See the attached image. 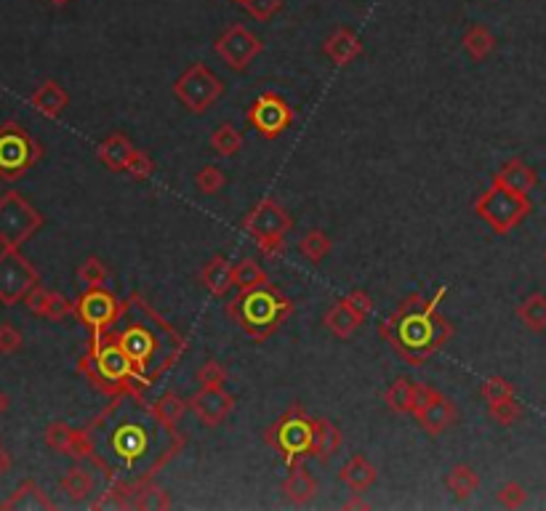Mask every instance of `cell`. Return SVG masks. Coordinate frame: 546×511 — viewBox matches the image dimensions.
<instances>
[{"instance_id": "obj_22", "label": "cell", "mask_w": 546, "mask_h": 511, "mask_svg": "<svg viewBox=\"0 0 546 511\" xmlns=\"http://www.w3.org/2000/svg\"><path fill=\"white\" fill-rule=\"evenodd\" d=\"M96 152H99V160H102L110 171L126 174V168H128V163H131L136 147H134L123 134H112V136H107V139L99 144Z\"/></svg>"}, {"instance_id": "obj_24", "label": "cell", "mask_w": 546, "mask_h": 511, "mask_svg": "<svg viewBox=\"0 0 546 511\" xmlns=\"http://www.w3.org/2000/svg\"><path fill=\"white\" fill-rule=\"evenodd\" d=\"M341 448V432L330 418H317L314 421V440H312V458L320 464H328Z\"/></svg>"}, {"instance_id": "obj_17", "label": "cell", "mask_w": 546, "mask_h": 511, "mask_svg": "<svg viewBox=\"0 0 546 511\" xmlns=\"http://www.w3.org/2000/svg\"><path fill=\"white\" fill-rule=\"evenodd\" d=\"M416 421H419V426H421L429 437H437V434L448 432V429L459 421V408H456L453 400H448L445 394L437 392V394L429 400V405L416 413Z\"/></svg>"}, {"instance_id": "obj_20", "label": "cell", "mask_w": 546, "mask_h": 511, "mask_svg": "<svg viewBox=\"0 0 546 511\" xmlns=\"http://www.w3.org/2000/svg\"><path fill=\"white\" fill-rule=\"evenodd\" d=\"M493 182L501 184V187H509V190H515L520 195H531V190H536V184H539V174L526 160L515 158V160H509V163H504L499 168Z\"/></svg>"}, {"instance_id": "obj_50", "label": "cell", "mask_w": 546, "mask_h": 511, "mask_svg": "<svg viewBox=\"0 0 546 511\" xmlns=\"http://www.w3.org/2000/svg\"><path fill=\"white\" fill-rule=\"evenodd\" d=\"M19 344H21V336L13 328L3 325L0 328V352H13V349H19Z\"/></svg>"}, {"instance_id": "obj_7", "label": "cell", "mask_w": 546, "mask_h": 511, "mask_svg": "<svg viewBox=\"0 0 546 511\" xmlns=\"http://www.w3.org/2000/svg\"><path fill=\"white\" fill-rule=\"evenodd\" d=\"M475 211L477 216L496 232V235H509L515 227H520L531 211H534V203L528 195H520L509 187H501V184H491L477 200H475Z\"/></svg>"}, {"instance_id": "obj_32", "label": "cell", "mask_w": 546, "mask_h": 511, "mask_svg": "<svg viewBox=\"0 0 546 511\" xmlns=\"http://www.w3.org/2000/svg\"><path fill=\"white\" fill-rule=\"evenodd\" d=\"M61 491L72 499V501H88L96 493V477L91 472H86L83 466H75L67 472V477L61 480Z\"/></svg>"}, {"instance_id": "obj_21", "label": "cell", "mask_w": 546, "mask_h": 511, "mask_svg": "<svg viewBox=\"0 0 546 511\" xmlns=\"http://www.w3.org/2000/svg\"><path fill=\"white\" fill-rule=\"evenodd\" d=\"M338 480L352 491V493H365L368 488H373L376 485V480H379V472H376V466L365 458V456H360V453H354L344 466H341V472H338Z\"/></svg>"}, {"instance_id": "obj_6", "label": "cell", "mask_w": 546, "mask_h": 511, "mask_svg": "<svg viewBox=\"0 0 546 511\" xmlns=\"http://www.w3.org/2000/svg\"><path fill=\"white\" fill-rule=\"evenodd\" d=\"M312 440H314V418H309L306 408L298 402L290 405L265 432V442L282 458L288 469L312 456Z\"/></svg>"}, {"instance_id": "obj_42", "label": "cell", "mask_w": 546, "mask_h": 511, "mask_svg": "<svg viewBox=\"0 0 546 511\" xmlns=\"http://www.w3.org/2000/svg\"><path fill=\"white\" fill-rule=\"evenodd\" d=\"M195 381L200 386H224L227 384V370H224V365L219 360H208V362H203L198 368Z\"/></svg>"}, {"instance_id": "obj_37", "label": "cell", "mask_w": 546, "mask_h": 511, "mask_svg": "<svg viewBox=\"0 0 546 511\" xmlns=\"http://www.w3.org/2000/svg\"><path fill=\"white\" fill-rule=\"evenodd\" d=\"M155 405V410L166 418V421H171V424H176L179 426V421L187 416V410H190V402L187 400H182L176 392H166L158 402H152Z\"/></svg>"}, {"instance_id": "obj_30", "label": "cell", "mask_w": 546, "mask_h": 511, "mask_svg": "<svg viewBox=\"0 0 546 511\" xmlns=\"http://www.w3.org/2000/svg\"><path fill=\"white\" fill-rule=\"evenodd\" d=\"M445 485H448V491H451L459 501H464V499H469V496L477 493L480 477H477V472H475L472 466L456 464V466L445 474Z\"/></svg>"}, {"instance_id": "obj_1", "label": "cell", "mask_w": 546, "mask_h": 511, "mask_svg": "<svg viewBox=\"0 0 546 511\" xmlns=\"http://www.w3.org/2000/svg\"><path fill=\"white\" fill-rule=\"evenodd\" d=\"M86 437L91 461L104 477L134 488L155 480L184 448L179 426L147 405L142 392L110 397V405L86 426Z\"/></svg>"}, {"instance_id": "obj_2", "label": "cell", "mask_w": 546, "mask_h": 511, "mask_svg": "<svg viewBox=\"0 0 546 511\" xmlns=\"http://www.w3.org/2000/svg\"><path fill=\"white\" fill-rule=\"evenodd\" d=\"M112 333L128 354L136 381L144 392L163 373H168L184 352V338L139 293L126 298L123 314Z\"/></svg>"}, {"instance_id": "obj_26", "label": "cell", "mask_w": 546, "mask_h": 511, "mask_svg": "<svg viewBox=\"0 0 546 511\" xmlns=\"http://www.w3.org/2000/svg\"><path fill=\"white\" fill-rule=\"evenodd\" d=\"M67 91L59 85V83H53V80H45L37 91H35V96H32V107L37 110V112H43L45 118H56V115H61L64 112V107H67Z\"/></svg>"}, {"instance_id": "obj_39", "label": "cell", "mask_w": 546, "mask_h": 511, "mask_svg": "<svg viewBox=\"0 0 546 511\" xmlns=\"http://www.w3.org/2000/svg\"><path fill=\"white\" fill-rule=\"evenodd\" d=\"M227 184V176L219 166H203L200 174L195 176V187L203 192V195H219Z\"/></svg>"}, {"instance_id": "obj_12", "label": "cell", "mask_w": 546, "mask_h": 511, "mask_svg": "<svg viewBox=\"0 0 546 511\" xmlns=\"http://www.w3.org/2000/svg\"><path fill=\"white\" fill-rule=\"evenodd\" d=\"M40 224L43 219L37 216V211H32L19 195H8L0 203V240L8 248H16L19 243H24Z\"/></svg>"}, {"instance_id": "obj_5", "label": "cell", "mask_w": 546, "mask_h": 511, "mask_svg": "<svg viewBox=\"0 0 546 511\" xmlns=\"http://www.w3.org/2000/svg\"><path fill=\"white\" fill-rule=\"evenodd\" d=\"M290 312H293L290 298L280 288H274L273 282L240 290L227 304V314L232 317V322H238L240 330H246L257 341H267L288 320Z\"/></svg>"}, {"instance_id": "obj_54", "label": "cell", "mask_w": 546, "mask_h": 511, "mask_svg": "<svg viewBox=\"0 0 546 511\" xmlns=\"http://www.w3.org/2000/svg\"><path fill=\"white\" fill-rule=\"evenodd\" d=\"M544 258H546V254H544Z\"/></svg>"}, {"instance_id": "obj_36", "label": "cell", "mask_w": 546, "mask_h": 511, "mask_svg": "<svg viewBox=\"0 0 546 511\" xmlns=\"http://www.w3.org/2000/svg\"><path fill=\"white\" fill-rule=\"evenodd\" d=\"M330 248H333V243H330V238H328L322 230H312V232H306V235L298 240V254L304 256L309 264L325 261L328 254H330Z\"/></svg>"}, {"instance_id": "obj_40", "label": "cell", "mask_w": 546, "mask_h": 511, "mask_svg": "<svg viewBox=\"0 0 546 511\" xmlns=\"http://www.w3.org/2000/svg\"><path fill=\"white\" fill-rule=\"evenodd\" d=\"M488 410H491V418L496 421V424H501V426H512V424H517L520 418H523V405L515 400V397H507V400H501V402H493V405H488Z\"/></svg>"}, {"instance_id": "obj_14", "label": "cell", "mask_w": 546, "mask_h": 511, "mask_svg": "<svg viewBox=\"0 0 546 511\" xmlns=\"http://www.w3.org/2000/svg\"><path fill=\"white\" fill-rule=\"evenodd\" d=\"M35 282H37V274L21 256L13 254V251L0 256V298L5 304L27 298V293L35 288Z\"/></svg>"}, {"instance_id": "obj_13", "label": "cell", "mask_w": 546, "mask_h": 511, "mask_svg": "<svg viewBox=\"0 0 546 511\" xmlns=\"http://www.w3.org/2000/svg\"><path fill=\"white\" fill-rule=\"evenodd\" d=\"M249 123L265 136V139H277L290 123H293V110L290 104L274 93V91H265L251 107H249Z\"/></svg>"}, {"instance_id": "obj_28", "label": "cell", "mask_w": 546, "mask_h": 511, "mask_svg": "<svg viewBox=\"0 0 546 511\" xmlns=\"http://www.w3.org/2000/svg\"><path fill=\"white\" fill-rule=\"evenodd\" d=\"M464 51L475 59V61H485L493 51H496V37L485 24H472L464 37H461Z\"/></svg>"}, {"instance_id": "obj_35", "label": "cell", "mask_w": 546, "mask_h": 511, "mask_svg": "<svg viewBox=\"0 0 546 511\" xmlns=\"http://www.w3.org/2000/svg\"><path fill=\"white\" fill-rule=\"evenodd\" d=\"M232 280H235V285H238L240 290L259 288V285H267V282H270L267 272H265L262 264L254 261V258H240V261L232 266Z\"/></svg>"}, {"instance_id": "obj_11", "label": "cell", "mask_w": 546, "mask_h": 511, "mask_svg": "<svg viewBox=\"0 0 546 511\" xmlns=\"http://www.w3.org/2000/svg\"><path fill=\"white\" fill-rule=\"evenodd\" d=\"M37 158H40V147L19 126H5L0 131V171H3V176H8V179L21 176Z\"/></svg>"}, {"instance_id": "obj_8", "label": "cell", "mask_w": 546, "mask_h": 511, "mask_svg": "<svg viewBox=\"0 0 546 511\" xmlns=\"http://www.w3.org/2000/svg\"><path fill=\"white\" fill-rule=\"evenodd\" d=\"M224 93V83L216 72H211L203 61L190 64L174 83V96L195 115H203L211 110Z\"/></svg>"}, {"instance_id": "obj_45", "label": "cell", "mask_w": 546, "mask_h": 511, "mask_svg": "<svg viewBox=\"0 0 546 511\" xmlns=\"http://www.w3.org/2000/svg\"><path fill=\"white\" fill-rule=\"evenodd\" d=\"M126 174H128L131 179L144 182V179H150V176L155 174V160H152L147 152L136 150V152H134V158H131V163H128V168H126Z\"/></svg>"}, {"instance_id": "obj_51", "label": "cell", "mask_w": 546, "mask_h": 511, "mask_svg": "<svg viewBox=\"0 0 546 511\" xmlns=\"http://www.w3.org/2000/svg\"><path fill=\"white\" fill-rule=\"evenodd\" d=\"M344 509H368V504L363 499H352V501L344 504Z\"/></svg>"}, {"instance_id": "obj_38", "label": "cell", "mask_w": 546, "mask_h": 511, "mask_svg": "<svg viewBox=\"0 0 546 511\" xmlns=\"http://www.w3.org/2000/svg\"><path fill=\"white\" fill-rule=\"evenodd\" d=\"M480 397L493 405V402H501L507 397H515V386L504 378V376H488L483 384H480Z\"/></svg>"}, {"instance_id": "obj_9", "label": "cell", "mask_w": 546, "mask_h": 511, "mask_svg": "<svg viewBox=\"0 0 546 511\" xmlns=\"http://www.w3.org/2000/svg\"><path fill=\"white\" fill-rule=\"evenodd\" d=\"M126 301H120L118 296H112L104 288H88L77 304H75V314L77 320L91 330V333H107L118 325L120 314H123Z\"/></svg>"}, {"instance_id": "obj_3", "label": "cell", "mask_w": 546, "mask_h": 511, "mask_svg": "<svg viewBox=\"0 0 546 511\" xmlns=\"http://www.w3.org/2000/svg\"><path fill=\"white\" fill-rule=\"evenodd\" d=\"M379 336L387 338L405 362L421 365L451 341L453 325L443 314H437V309L395 312L384 322H379Z\"/></svg>"}, {"instance_id": "obj_49", "label": "cell", "mask_w": 546, "mask_h": 511, "mask_svg": "<svg viewBox=\"0 0 546 511\" xmlns=\"http://www.w3.org/2000/svg\"><path fill=\"white\" fill-rule=\"evenodd\" d=\"M437 394V389L435 386H427V384H416V397H413V413L411 416H416L421 408H427L429 405V400Z\"/></svg>"}, {"instance_id": "obj_33", "label": "cell", "mask_w": 546, "mask_h": 511, "mask_svg": "<svg viewBox=\"0 0 546 511\" xmlns=\"http://www.w3.org/2000/svg\"><path fill=\"white\" fill-rule=\"evenodd\" d=\"M211 150L219 158H235L243 150V134L232 126V123H222L214 134H211Z\"/></svg>"}, {"instance_id": "obj_44", "label": "cell", "mask_w": 546, "mask_h": 511, "mask_svg": "<svg viewBox=\"0 0 546 511\" xmlns=\"http://www.w3.org/2000/svg\"><path fill=\"white\" fill-rule=\"evenodd\" d=\"M526 501H528L526 485H520V483H507V485H501V491H499V504H501L504 509H523Z\"/></svg>"}, {"instance_id": "obj_18", "label": "cell", "mask_w": 546, "mask_h": 511, "mask_svg": "<svg viewBox=\"0 0 546 511\" xmlns=\"http://www.w3.org/2000/svg\"><path fill=\"white\" fill-rule=\"evenodd\" d=\"M322 53L336 67H344V64H352L363 53V40L349 27H338L322 40Z\"/></svg>"}, {"instance_id": "obj_10", "label": "cell", "mask_w": 546, "mask_h": 511, "mask_svg": "<svg viewBox=\"0 0 546 511\" xmlns=\"http://www.w3.org/2000/svg\"><path fill=\"white\" fill-rule=\"evenodd\" d=\"M214 48H216V53H219L232 69H238V72L249 69V64H251L257 56L265 53L262 37H257L249 27H243V24H238V21L230 24V27L216 37Z\"/></svg>"}, {"instance_id": "obj_19", "label": "cell", "mask_w": 546, "mask_h": 511, "mask_svg": "<svg viewBox=\"0 0 546 511\" xmlns=\"http://www.w3.org/2000/svg\"><path fill=\"white\" fill-rule=\"evenodd\" d=\"M280 491H282V499L290 507H306L317 496V480L301 464H296V466H290V472L282 480Z\"/></svg>"}, {"instance_id": "obj_25", "label": "cell", "mask_w": 546, "mask_h": 511, "mask_svg": "<svg viewBox=\"0 0 546 511\" xmlns=\"http://www.w3.org/2000/svg\"><path fill=\"white\" fill-rule=\"evenodd\" d=\"M27 304H29V309H32L35 314H43V317H48V320H61V317H67V314L75 312L72 301H67V298L59 296V293L40 290V288H32V290L27 293Z\"/></svg>"}, {"instance_id": "obj_53", "label": "cell", "mask_w": 546, "mask_h": 511, "mask_svg": "<svg viewBox=\"0 0 546 511\" xmlns=\"http://www.w3.org/2000/svg\"><path fill=\"white\" fill-rule=\"evenodd\" d=\"M235 3H240V5H246V0H235Z\"/></svg>"}, {"instance_id": "obj_41", "label": "cell", "mask_w": 546, "mask_h": 511, "mask_svg": "<svg viewBox=\"0 0 546 511\" xmlns=\"http://www.w3.org/2000/svg\"><path fill=\"white\" fill-rule=\"evenodd\" d=\"M107 266L96 258V256H91L80 269H77V277H80V282H86V288H104V282H107Z\"/></svg>"}, {"instance_id": "obj_43", "label": "cell", "mask_w": 546, "mask_h": 511, "mask_svg": "<svg viewBox=\"0 0 546 511\" xmlns=\"http://www.w3.org/2000/svg\"><path fill=\"white\" fill-rule=\"evenodd\" d=\"M344 304L357 314L360 322H365V320L373 314V298H371V293H365V290H360V288L349 290V293L344 296Z\"/></svg>"}, {"instance_id": "obj_27", "label": "cell", "mask_w": 546, "mask_h": 511, "mask_svg": "<svg viewBox=\"0 0 546 511\" xmlns=\"http://www.w3.org/2000/svg\"><path fill=\"white\" fill-rule=\"evenodd\" d=\"M322 325L336 336V338H349L363 322L357 320V314L344 304V298L341 301H336L325 314H322Z\"/></svg>"}, {"instance_id": "obj_16", "label": "cell", "mask_w": 546, "mask_h": 511, "mask_svg": "<svg viewBox=\"0 0 546 511\" xmlns=\"http://www.w3.org/2000/svg\"><path fill=\"white\" fill-rule=\"evenodd\" d=\"M235 408V397L224 386H200L190 397V410L206 424V426H222L227 416Z\"/></svg>"}, {"instance_id": "obj_46", "label": "cell", "mask_w": 546, "mask_h": 511, "mask_svg": "<svg viewBox=\"0 0 546 511\" xmlns=\"http://www.w3.org/2000/svg\"><path fill=\"white\" fill-rule=\"evenodd\" d=\"M21 496H16V501H11V507H29V509H51V501L43 496V491H37L32 483H27L21 491Z\"/></svg>"}, {"instance_id": "obj_4", "label": "cell", "mask_w": 546, "mask_h": 511, "mask_svg": "<svg viewBox=\"0 0 546 511\" xmlns=\"http://www.w3.org/2000/svg\"><path fill=\"white\" fill-rule=\"evenodd\" d=\"M80 370L91 378V384L99 392H104L110 397H118L126 392H142L144 394V389L136 381L134 365H131L128 354L123 352V346L118 344L112 330L91 333V344L80 360Z\"/></svg>"}, {"instance_id": "obj_31", "label": "cell", "mask_w": 546, "mask_h": 511, "mask_svg": "<svg viewBox=\"0 0 546 511\" xmlns=\"http://www.w3.org/2000/svg\"><path fill=\"white\" fill-rule=\"evenodd\" d=\"M171 507H174L171 496H168L155 480L142 483V485L134 488L131 509H171Z\"/></svg>"}, {"instance_id": "obj_23", "label": "cell", "mask_w": 546, "mask_h": 511, "mask_svg": "<svg viewBox=\"0 0 546 511\" xmlns=\"http://www.w3.org/2000/svg\"><path fill=\"white\" fill-rule=\"evenodd\" d=\"M200 282H203V288H206L211 296H227L230 288L235 285V280H232V264L222 254L211 256L208 264H206L203 272H200Z\"/></svg>"}, {"instance_id": "obj_48", "label": "cell", "mask_w": 546, "mask_h": 511, "mask_svg": "<svg viewBox=\"0 0 546 511\" xmlns=\"http://www.w3.org/2000/svg\"><path fill=\"white\" fill-rule=\"evenodd\" d=\"M259 251L265 256H280L285 251V235H267V238H259L257 240Z\"/></svg>"}, {"instance_id": "obj_52", "label": "cell", "mask_w": 546, "mask_h": 511, "mask_svg": "<svg viewBox=\"0 0 546 511\" xmlns=\"http://www.w3.org/2000/svg\"><path fill=\"white\" fill-rule=\"evenodd\" d=\"M51 3H56V5H64L67 0H51Z\"/></svg>"}, {"instance_id": "obj_15", "label": "cell", "mask_w": 546, "mask_h": 511, "mask_svg": "<svg viewBox=\"0 0 546 511\" xmlns=\"http://www.w3.org/2000/svg\"><path fill=\"white\" fill-rule=\"evenodd\" d=\"M290 227H293L290 214H288L280 203L270 200V198L262 200V203H257V208L249 211V216L243 219V230H246L254 240L267 238V235H288Z\"/></svg>"}, {"instance_id": "obj_47", "label": "cell", "mask_w": 546, "mask_h": 511, "mask_svg": "<svg viewBox=\"0 0 546 511\" xmlns=\"http://www.w3.org/2000/svg\"><path fill=\"white\" fill-rule=\"evenodd\" d=\"M257 21H270L274 13L282 11V0H246L243 5Z\"/></svg>"}, {"instance_id": "obj_34", "label": "cell", "mask_w": 546, "mask_h": 511, "mask_svg": "<svg viewBox=\"0 0 546 511\" xmlns=\"http://www.w3.org/2000/svg\"><path fill=\"white\" fill-rule=\"evenodd\" d=\"M413 397H416V384L408 378H397L384 392V402L392 413H413Z\"/></svg>"}, {"instance_id": "obj_29", "label": "cell", "mask_w": 546, "mask_h": 511, "mask_svg": "<svg viewBox=\"0 0 546 511\" xmlns=\"http://www.w3.org/2000/svg\"><path fill=\"white\" fill-rule=\"evenodd\" d=\"M517 317L520 322L531 330V333H544L546 330V293L536 290L531 296H526L517 306Z\"/></svg>"}]
</instances>
